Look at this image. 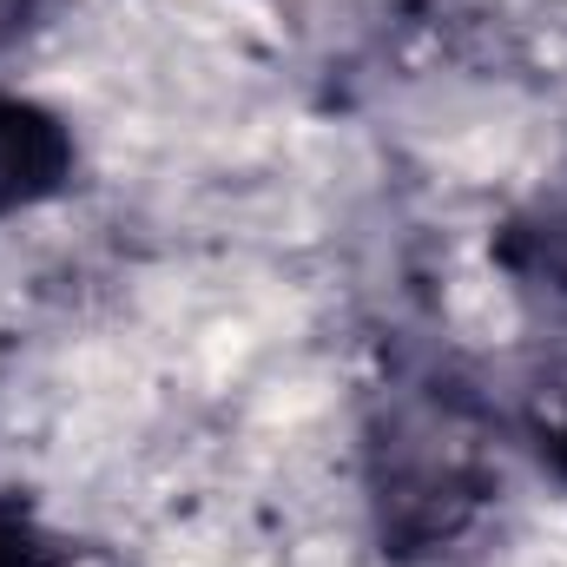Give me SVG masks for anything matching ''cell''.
Wrapping results in <instances>:
<instances>
[{
    "instance_id": "6da1fadb",
    "label": "cell",
    "mask_w": 567,
    "mask_h": 567,
    "mask_svg": "<svg viewBox=\"0 0 567 567\" xmlns=\"http://www.w3.org/2000/svg\"><path fill=\"white\" fill-rule=\"evenodd\" d=\"M482 449L449 403H403L370 442V502L396 555L449 548L482 508Z\"/></svg>"
},
{
    "instance_id": "7a4b0ae2",
    "label": "cell",
    "mask_w": 567,
    "mask_h": 567,
    "mask_svg": "<svg viewBox=\"0 0 567 567\" xmlns=\"http://www.w3.org/2000/svg\"><path fill=\"white\" fill-rule=\"evenodd\" d=\"M73 178V133L40 100L0 93V218L60 198Z\"/></svg>"
},
{
    "instance_id": "3957f363",
    "label": "cell",
    "mask_w": 567,
    "mask_h": 567,
    "mask_svg": "<svg viewBox=\"0 0 567 567\" xmlns=\"http://www.w3.org/2000/svg\"><path fill=\"white\" fill-rule=\"evenodd\" d=\"M495 265L515 278V290L567 310V212H522L495 231Z\"/></svg>"
},
{
    "instance_id": "277c9868",
    "label": "cell",
    "mask_w": 567,
    "mask_h": 567,
    "mask_svg": "<svg viewBox=\"0 0 567 567\" xmlns=\"http://www.w3.org/2000/svg\"><path fill=\"white\" fill-rule=\"evenodd\" d=\"M0 567H53V542L33 528L20 495H0Z\"/></svg>"
},
{
    "instance_id": "5b68a950",
    "label": "cell",
    "mask_w": 567,
    "mask_h": 567,
    "mask_svg": "<svg viewBox=\"0 0 567 567\" xmlns=\"http://www.w3.org/2000/svg\"><path fill=\"white\" fill-rule=\"evenodd\" d=\"M33 13H40V0H0V47H13Z\"/></svg>"
},
{
    "instance_id": "8992f818",
    "label": "cell",
    "mask_w": 567,
    "mask_h": 567,
    "mask_svg": "<svg viewBox=\"0 0 567 567\" xmlns=\"http://www.w3.org/2000/svg\"><path fill=\"white\" fill-rule=\"evenodd\" d=\"M548 455H555V468H561V482H567V416L555 423V435H548Z\"/></svg>"
}]
</instances>
